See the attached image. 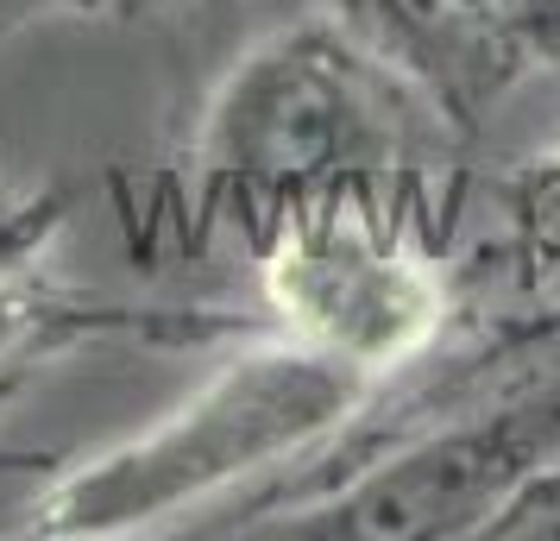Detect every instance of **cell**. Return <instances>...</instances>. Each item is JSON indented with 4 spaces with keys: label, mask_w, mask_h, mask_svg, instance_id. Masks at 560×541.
Here are the masks:
<instances>
[{
    "label": "cell",
    "mask_w": 560,
    "mask_h": 541,
    "mask_svg": "<svg viewBox=\"0 0 560 541\" xmlns=\"http://www.w3.org/2000/svg\"><path fill=\"white\" fill-rule=\"evenodd\" d=\"M390 51L485 145L491 120L560 82V0H303Z\"/></svg>",
    "instance_id": "obj_6"
},
{
    "label": "cell",
    "mask_w": 560,
    "mask_h": 541,
    "mask_svg": "<svg viewBox=\"0 0 560 541\" xmlns=\"http://www.w3.org/2000/svg\"><path fill=\"white\" fill-rule=\"evenodd\" d=\"M378 378L303 340L258 328L183 397L177 410L102 454L57 466L26 504V536L114 541L202 529L221 510L278 485L290 466L328 447Z\"/></svg>",
    "instance_id": "obj_3"
},
{
    "label": "cell",
    "mask_w": 560,
    "mask_h": 541,
    "mask_svg": "<svg viewBox=\"0 0 560 541\" xmlns=\"http://www.w3.org/2000/svg\"><path fill=\"white\" fill-rule=\"evenodd\" d=\"M491 202L504 214L491 239L498 264H491V284L466 278V290L491 303L560 309V127L491 177Z\"/></svg>",
    "instance_id": "obj_7"
},
{
    "label": "cell",
    "mask_w": 560,
    "mask_h": 541,
    "mask_svg": "<svg viewBox=\"0 0 560 541\" xmlns=\"http://www.w3.org/2000/svg\"><path fill=\"white\" fill-rule=\"evenodd\" d=\"M541 536H560V504L548 510V529H541Z\"/></svg>",
    "instance_id": "obj_10"
},
{
    "label": "cell",
    "mask_w": 560,
    "mask_h": 541,
    "mask_svg": "<svg viewBox=\"0 0 560 541\" xmlns=\"http://www.w3.org/2000/svg\"><path fill=\"white\" fill-rule=\"evenodd\" d=\"M114 0H0V45L38 20H70V13H102Z\"/></svg>",
    "instance_id": "obj_8"
},
{
    "label": "cell",
    "mask_w": 560,
    "mask_h": 541,
    "mask_svg": "<svg viewBox=\"0 0 560 541\" xmlns=\"http://www.w3.org/2000/svg\"><path fill=\"white\" fill-rule=\"evenodd\" d=\"M120 13H158V7H189V0H114Z\"/></svg>",
    "instance_id": "obj_9"
},
{
    "label": "cell",
    "mask_w": 560,
    "mask_h": 541,
    "mask_svg": "<svg viewBox=\"0 0 560 541\" xmlns=\"http://www.w3.org/2000/svg\"><path fill=\"white\" fill-rule=\"evenodd\" d=\"M560 504V309L472 296L459 328L372 385L278 485L196 536L485 541L541 536Z\"/></svg>",
    "instance_id": "obj_1"
},
{
    "label": "cell",
    "mask_w": 560,
    "mask_h": 541,
    "mask_svg": "<svg viewBox=\"0 0 560 541\" xmlns=\"http://www.w3.org/2000/svg\"><path fill=\"white\" fill-rule=\"evenodd\" d=\"M447 227L454 208L384 183H328L278 202L246 239L265 328L365 378L416 365L472 303Z\"/></svg>",
    "instance_id": "obj_4"
},
{
    "label": "cell",
    "mask_w": 560,
    "mask_h": 541,
    "mask_svg": "<svg viewBox=\"0 0 560 541\" xmlns=\"http://www.w3.org/2000/svg\"><path fill=\"white\" fill-rule=\"evenodd\" d=\"M479 139L390 51L340 13L303 7L258 32L208 89L189 132V208L202 227H253L328 183H384L459 208Z\"/></svg>",
    "instance_id": "obj_2"
},
{
    "label": "cell",
    "mask_w": 560,
    "mask_h": 541,
    "mask_svg": "<svg viewBox=\"0 0 560 541\" xmlns=\"http://www.w3.org/2000/svg\"><path fill=\"white\" fill-rule=\"evenodd\" d=\"M265 315L228 303H132L57 264V208L0 196V415L102 346H214L246 340Z\"/></svg>",
    "instance_id": "obj_5"
}]
</instances>
